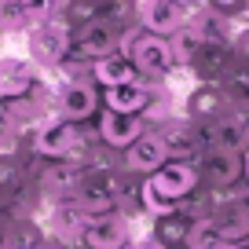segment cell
<instances>
[{
	"label": "cell",
	"mask_w": 249,
	"mask_h": 249,
	"mask_svg": "<svg viewBox=\"0 0 249 249\" xmlns=\"http://www.w3.org/2000/svg\"><path fill=\"white\" fill-rule=\"evenodd\" d=\"M198 176L209 191H231L242 183V154H224V150H205L198 158Z\"/></svg>",
	"instance_id": "2e32d148"
},
{
	"label": "cell",
	"mask_w": 249,
	"mask_h": 249,
	"mask_svg": "<svg viewBox=\"0 0 249 249\" xmlns=\"http://www.w3.org/2000/svg\"><path fill=\"white\" fill-rule=\"evenodd\" d=\"M165 161H169V147H165V140L158 136V128H147L128 150H121V169L128 172V176H150V172H158Z\"/></svg>",
	"instance_id": "30bf717a"
},
{
	"label": "cell",
	"mask_w": 249,
	"mask_h": 249,
	"mask_svg": "<svg viewBox=\"0 0 249 249\" xmlns=\"http://www.w3.org/2000/svg\"><path fill=\"white\" fill-rule=\"evenodd\" d=\"M140 209L143 216H169V213H179V202H172V198H165L161 191H158L150 179H140Z\"/></svg>",
	"instance_id": "7402d4cb"
},
{
	"label": "cell",
	"mask_w": 249,
	"mask_h": 249,
	"mask_svg": "<svg viewBox=\"0 0 249 249\" xmlns=\"http://www.w3.org/2000/svg\"><path fill=\"white\" fill-rule=\"evenodd\" d=\"M132 249H169V246H165V242H158L154 238V234H140V238H132Z\"/></svg>",
	"instance_id": "4316f807"
},
{
	"label": "cell",
	"mask_w": 249,
	"mask_h": 249,
	"mask_svg": "<svg viewBox=\"0 0 249 249\" xmlns=\"http://www.w3.org/2000/svg\"><path fill=\"white\" fill-rule=\"evenodd\" d=\"M231 107L234 103H231V95H227L224 85H195L183 99V117L195 121V124H209V121H216V117H224Z\"/></svg>",
	"instance_id": "5bb4252c"
},
{
	"label": "cell",
	"mask_w": 249,
	"mask_h": 249,
	"mask_svg": "<svg viewBox=\"0 0 249 249\" xmlns=\"http://www.w3.org/2000/svg\"><path fill=\"white\" fill-rule=\"evenodd\" d=\"M99 4H103V0H66L59 15L66 18L73 30H77V26H88V22H95V18H99Z\"/></svg>",
	"instance_id": "cb8c5ba5"
},
{
	"label": "cell",
	"mask_w": 249,
	"mask_h": 249,
	"mask_svg": "<svg viewBox=\"0 0 249 249\" xmlns=\"http://www.w3.org/2000/svg\"><path fill=\"white\" fill-rule=\"evenodd\" d=\"M242 183L249 187V147L242 150Z\"/></svg>",
	"instance_id": "f546056e"
},
{
	"label": "cell",
	"mask_w": 249,
	"mask_h": 249,
	"mask_svg": "<svg viewBox=\"0 0 249 249\" xmlns=\"http://www.w3.org/2000/svg\"><path fill=\"white\" fill-rule=\"evenodd\" d=\"M227 246H231V238L224 234V227L213 216H205V220H195V224H191V234H187L183 249H227Z\"/></svg>",
	"instance_id": "44dd1931"
},
{
	"label": "cell",
	"mask_w": 249,
	"mask_h": 249,
	"mask_svg": "<svg viewBox=\"0 0 249 249\" xmlns=\"http://www.w3.org/2000/svg\"><path fill=\"white\" fill-rule=\"evenodd\" d=\"M242 22H249V0H246V11H242Z\"/></svg>",
	"instance_id": "1f68e13d"
},
{
	"label": "cell",
	"mask_w": 249,
	"mask_h": 249,
	"mask_svg": "<svg viewBox=\"0 0 249 249\" xmlns=\"http://www.w3.org/2000/svg\"><path fill=\"white\" fill-rule=\"evenodd\" d=\"M242 81H246V88H249V70H246V73H242Z\"/></svg>",
	"instance_id": "d6a6232c"
},
{
	"label": "cell",
	"mask_w": 249,
	"mask_h": 249,
	"mask_svg": "<svg viewBox=\"0 0 249 249\" xmlns=\"http://www.w3.org/2000/svg\"><path fill=\"white\" fill-rule=\"evenodd\" d=\"M103 92V107L117 110V114H140L150 107V95H154V85L150 81H132V85H114V88H99Z\"/></svg>",
	"instance_id": "e0dca14e"
},
{
	"label": "cell",
	"mask_w": 249,
	"mask_h": 249,
	"mask_svg": "<svg viewBox=\"0 0 249 249\" xmlns=\"http://www.w3.org/2000/svg\"><path fill=\"white\" fill-rule=\"evenodd\" d=\"M158 128V136L165 140V147H169V158L172 161H195L198 165V158L205 154V140H202V124H195V121H187L183 114H172L169 121H161V124H154Z\"/></svg>",
	"instance_id": "ba28073f"
},
{
	"label": "cell",
	"mask_w": 249,
	"mask_h": 249,
	"mask_svg": "<svg viewBox=\"0 0 249 249\" xmlns=\"http://www.w3.org/2000/svg\"><path fill=\"white\" fill-rule=\"evenodd\" d=\"M246 242H249V238H246Z\"/></svg>",
	"instance_id": "f35d334b"
},
{
	"label": "cell",
	"mask_w": 249,
	"mask_h": 249,
	"mask_svg": "<svg viewBox=\"0 0 249 249\" xmlns=\"http://www.w3.org/2000/svg\"><path fill=\"white\" fill-rule=\"evenodd\" d=\"M117 40H121L117 26L107 22V18H95V22L73 30V44H70L66 55H73V59H81V62L92 66V62H99V59H107V55L117 52Z\"/></svg>",
	"instance_id": "52a82bcc"
},
{
	"label": "cell",
	"mask_w": 249,
	"mask_h": 249,
	"mask_svg": "<svg viewBox=\"0 0 249 249\" xmlns=\"http://www.w3.org/2000/svg\"><path fill=\"white\" fill-rule=\"evenodd\" d=\"M37 249H66V242H59V238H52V234H48V238L40 242Z\"/></svg>",
	"instance_id": "f1b7e54d"
},
{
	"label": "cell",
	"mask_w": 249,
	"mask_h": 249,
	"mask_svg": "<svg viewBox=\"0 0 249 249\" xmlns=\"http://www.w3.org/2000/svg\"><path fill=\"white\" fill-rule=\"evenodd\" d=\"M103 107V92L95 81H62L59 88H55L52 95V114L66 117V121L73 124H85L95 117V110Z\"/></svg>",
	"instance_id": "5b68a950"
},
{
	"label": "cell",
	"mask_w": 249,
	"mask_h": 249,
	"mask_svg": "<svg viewBox=\"0 0 249 249\" xmlns=\"http://www.w3.org/2000/svg\"><path fill=\"white\" fill-rule=\"evenodd\" d=\"M143 179H150V183H154L165 198H172V202H183L191 191L202 187V176H198L195 161H172V158L158 172H150V176H143Z\"/></svg>",
	"instance_id": "9a60e30c"
},
{
	"label": "cell",
	"mask_w": 249,
	"mask_h": 249,
	"mask_svg": "<svg viewBox=\"0 0 249 249\" xmlns=\"http://www.w3.org/2000/svg\"><path fill=\"white\" fill-rule=\"evenodd\" d=\"M117 52H124L128 59L136 62V70H140L143 81H165L172 70H176V59H172L169 37L147 33L143 26H140V30H132L128 37L121 33V40H117Z\"/></svg>",
	"instance_id": "3957f363"
},
{
	"label": "cell",
	"mask_w": 249,
	"mask_h": 249,
	"mask_svg": "<svg viewBox=\"0 0 249 249\" xmlns=\"http://www.w3.org/2000/svg\"><path fill=\"white\" fill-rule=\"evenodd\" d=\"M227 249H249V242H231Z\"/></svg>",
	"instance_id": "4dcf8cb0"
},
{
	"label": "cell",
	"mask_w": 249,
	"mask_h": 249,
	"mask_svg": "<svg viewBox=\"0 0 249 249\" xmlns=\"http://www.w3.org/2000/svg\"><path fill=\"white\" fill-rule=\"evenodd\" d=\"M44 238H48V231L37 216H15L11 227L4 231V238H0V246L4 249H37Z\"/></svg>",
	"instance_id": "d6986e66"
},
{
	"label": "cell",
	"mask_w": 249,
	"mask_h": 249,
	"mask_svg": "<svg viewBox=\"0 0 249 249\" xmlns=\"http://www.w3.org/2000/svg\"><path fill=\"white\" fill-rule=\"evenodd\" d=\"M191 15H195V4H183V0H140L136 8V22L158 37H172L176 30H183Z\"/></svg>",
	"instance_id": "8992f818"
},
{
	"label": "cell",
	"mask_w": 249,
	"mask_h": 249,
	"mask_svg": "<svg viewBox=\"0 0 249 249\" xmlns=\"http://www.w3.org/2000/svg\"><path fill=\"white\" fill-rule=\"evenodd\" d=\"M92 81L99 88H114V85H132V81H143V77H140V70H136V62L128 55L114 52L107 59L92 62Z\"/></svg>",
	"instance_id": "ac0fdd59"
},
{
	"label": "cell",
	"mask_w": 249,
	"mask_h": 249,
	"mask_svg": "<svg viewBox=\"0 0 249 249\" xmlns=\"http://www.w3.org/2000/svg\"><path fill=\"white\" fill-rule=\"evenodd\" d=\"M70 44H73V26L62 15L40 18V22L30 26V37H26L30 55H26V59H30L37 70H59V62L66 59Z\"/></svg>",
	"instance_id": "277c9868"
},
{
	"label": "cell",
	"mask_w": 249,
	"mask_h": 249,
	"mask_svg": "<svg viewBox=\"0 0 249 249\" xmlns=\"http://www.w3.org/2000/svg\"><path fill=\"white\" fill-rule=\"evenodd\" d=\"M99 143L103 147H110V150H128L136 140H140L143 132H147L150 124L143 121L140 114H117V110H107L103 107V114H99Z\"/></svg>",
	"instance_id": "4fadbf2b"
},
{
	"label": "cell",
	"mask_w": 249,
	"mask_h": 249,
	"mask_svg": "<svg viewBox=\"0 0 249 249\" xmlns=\"http://www.w3.org/2000/svg\"><path fill=\"white\" fill-rule=\"evenodd\" d=\"M37 85H40V70L26 55H4L0 52V99L4 103L26 99Z\"/></svg>",
	"instance_id": "8fae6325"
},
{
	"label": "cell",
	"mask_w": 249,
	"mask_h": 249,
	"mask_svg": "<svg viewBox=\"0 0 249 249\" xmlns=\"http://www.w3.org/2000/svg\"><path fill=\"white\" fill-rule=\"evenodd\" d=\"M88 150H92V143L81 132V124L59 114H48L30 132V154H37L40 161H85Z\"/></svg>",
	"instance_id": "6da1fadb"
},
{
	"label": "cell",
	"mask_w": 249,
	"mask_h": 249,
	"mask_svg": "<svg viewBox=\"0 0 249 249\" xmlns=\"http://www.w3.org/2000/svg\"><path fill=\"white\" fill-rule=\"evenodd\" d=\"M179 213H183L191 224L195 220H205L216 213V191H209V187H198V191H191V195L179 202Z\"/></svg>",
	"instance_id": "603a6c76"
},
{
	"label": "cell",
	"mask_w": 249,
	"mask_h": 249,
	"mask_svg": "<svg viewBox=\"0 0 249 249\" xmlns=\"http://www.w3.org/2000/svg\"><path fill=\"white\" fill-rule=\"evenodd\" d=\"M44 231L52 234V238L66 242V246H81V231H85L88 224V213L81 209L73 198H62V202H52L44 209Z\"/></svg>",
	"instance_id": "7c38bea8"
},
{
	"label": "cell",
	"mask_w": 249,
	"mask_h": 249,
	"mask_svg": "<svg viewBox=\"0 0 249 249\" xmlns=\"http://www.w3.org/2000/svg\"><path fill=\"white\" fill-rule=\"evenodd\" d=\"M11 220H15V213H11L8 205H0V238H4V231L11 227Z\"/></svg>",
	"instance_id": "83f0119b"
},
{
	"label": "cell",
	"mask_w": 249,
	"mask_h": 249,
	"mask_svg": "<svg viewBox=\"0 0 249 249\" xmlns=\"http://www.w3.org/2000/svg\"><path fill=\"white\" fill-rule=\"evenodd\" d=\"M66 249H85V246H66Z\"/></svg>",
	"instance_id": "e575fe53"
},
{
	"label": "cell",
	"mask_w": 249,
	"mask_h": 249,
	"mask_svg": "<svg viewBox=\"0 0 249 249\" xmlns=\"http://www.w3.org/2000/svg\"><path fill=\"white\" fill-rule=\"evenodd\" d=\"M150 234L158 242H165L169 249H183L187 234H191V220L183 213H169V216H154L150 220Z\"/></svg>",
	"instance_id": "ffe728a7"
},
{
	"label": "cell",
	"mask_w": 249,
	"mask_h": 249,
	"mask_svg": "<svg viewBox=\"0 0 249 249\" xmlns=\"http://www.w3.org/2000/svg\"><path fill=\"white\" fill-rule=\"evenodd\" d=\"M183 4H198V0H183Z\"/></svg>",
	"instance_id": "d590c367"
},
{
	"label": "cell",
	"mask_w": 249,
	"mask_h": 249,
	"mask_svg": "<svg viewBox=\"0 0 249 249\" xmlns=\"http://www.w3.org/2000/svg\"><path fill=\"white\" fill-rule=\"evenodd\" d=\"M209 11H216V15H227V18H242V11H246V0H202Z\"/></svg>",
	"instance_id": "484cf974"
},
{
	"label": "cell",
	"mask_w": 249,
	"mask_h": 249,
	"mask_svg": "<svg viewBox=\"0 0 249 249\" xmlns=\"http://www.w3.org/2000/svg\"><path fill=\"white\" fill-rule=\"evenodd\" d=\"M132 216L124 213H103V216H88L85 231H81V246L85 249H121L132 246Z\"/></svg>",
	"instance_id": "9c48e42d"
},
{
	"label": "cell",
	"mask_w": 249,
	"mask_h": 249,
	"mask_svg": "<svg viewBox=\"0 0 249 249\" xmlns=\"http://www.w3.org/2000/svg\"><path fill=\"white\" fill-rule=\"evenodd\" d=\"M26 22V11H22V0H0V33H11V30H22Z\"/></svg>",
	"instance_id": "d4e9b609"
},
{
	"label": "cell",
	"mask_w": 249,
	"mask_h": 249,
	"mask_svg": "<svg viewBox=\"0 0 249 249\" xmlns=\"http://www.w3.org/2000/svg\"><path fill=\"white\" fill-rule=\"evenodd\" d=\"M124 169L121 165H88L81 187L73 191V202L88 213V216H103V213H117L121 209V195H124Z\"/></svg>",
	"instance_id": "7a4b0ae2"
},
{
	"label": "cell",
	"mask_w": 249,
	"mask_h": 249,
	"mask_svg": "<svg viewBox=\"0 0 249 249\" xmlns=\"http://www.w3.org/2000/svg\"><path fill=\"white\" fill-rule=\"evenodd\" d=\"M0 249H4V246H0Z\"/></svg>",
	"instance_id": "74e56055"
},
{
	"label": "cell",
	"mask_w": 249,
	"mask_h": 249,
	"mask_svg": "<svg viewBox=\"0 0 249 249\" xmlns=\"http://www.w3.org/2000/svg\"><path fill=\"white\" fill-rule=\"evenodd\" d=\"M121 249H132V246H121Z\"/></svg>",
	"instance_id": "8d00e7d4"
},
{
	"label": "cell",
	"mask_w": 249,
	"mask_h": 249,
	"mask_svg": "<svg viewBox=\"0 0 249 249\" xmlns=\"http://www.w3.org/2000/svg\"><path fill=\"white\" fill-rule=\"evenodd\" d=\"M0 121H4V99H0Z\"/></svg>",
	"instance_id": "836d02e7"
}]
</instances>
